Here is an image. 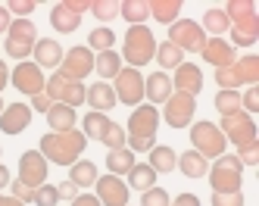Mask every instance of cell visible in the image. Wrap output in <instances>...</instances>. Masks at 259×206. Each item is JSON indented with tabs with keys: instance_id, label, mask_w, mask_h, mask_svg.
Masks as SVG:
<instances>
[{
	"instance_id": "cell-19",
	"label": "cell",
	"mask_w": 259,
	"mask_h": 206,
	"mask_svg": "<svg viewBox=\"0 0 259 206\" xmlns=\"http://www.w3.org/2000/svg\"><path fill=\"white\" fill-rule=\"evenodd\" d=\"M200 56H203L209 66H215V69H225V66H231V63L237 60L234 47L225 41V37H206V44H203Z\"/></svg>"
},
{
	"instance_id": "cell-5",
	"label": "cell",
	"mask_w": 259,
	"mask_h": 206,
	"mask_svg": "<svg viewBox=\"0 0 259 206\" xmlns=\"http://www.w3.org/2000/svg\"><path fill=\"white\" fill-rule=\"evenodd\" d=\"M215 85H222V91H237L240 85H259V56H237V60L225 69H215Z\"/></svg>"
},
{
	"instance_id": "cell-40",
	"label": "cell",
	"mask_w": 259,
	"mask_h": 206,
	"mask_svg": "<svg viewBox=\"0 0 259 206\" xmlns=\"http://www.w3.org/2000/svg\"><path fill=\"white\" fill-rule=\"evenodd\" d=\"M91 13H94L100 22H113L119 16V4L116 0H91Z\"/></svg>"
},
{
	"instance_id": "cell-54",
	"label": "cell",
	"mask_w": 259,
	"mask_h": 206,
	"mask_svg": "<svg viewBox=\"0 0 259 206\" xmlns=\"http://www.w3.org/2000/svg\"><path fill=\"white\" fill-rule=\"evenodd\" d=\"M10 181H13V178H10V169L0 162V191H4V187H10Z\"/></svg>"
},
{
	"instance_id": "cell-44",
	"label": "cell",
	"mask_w": 259,
	"mask_h": 206,
	"mask_svg": "<svg viewBox=\"0 0 259 206\" xmlns=\"http://www.w3.org/2000/svg\"><path fill=\"white\" fill-rule=\"evenodd\" d=\"M172 203V197L162 191V187H150V191H144V197H141V206H169Z\"/></svg>"
},
{
	"instance_id": "cell-52",
	"label": "cell",
	"mask_w": 259,
	"mask_h": 206,
	"mask_svg": "<svg viewBox=\"0 0 259 206\" xmlns=\"http://www.w3.org/2000/svg\"><path fill=\"white\" fill-rule=\"evenodd\" d=\"M10 25H13V19H10V10L0 4V34H7L10 31Z\"/></svg>"
},
{
	"instance_id": "cell-37",
	"label": "cell",
	"mask_w": 259,
	"mask_h": 206,
	"mask_svg": "<svg viewBox=\"0 0 259 206\" xmlns=\"http://www.w3.org/2000/svg\"><path fill=\"white\" fill-rule=\"evenodd\" d=\"M113 44H116V31L106 28V25H100V28H94L88 34V50L103 53V50H113Z\"/></svg>"
},
{
	"instance_id": "cell-39",
	"label": "cell",
	"mask_w": 259,
	"mask_h": 206,
	"mask_svg": "<svg viewBox=\"0 0 259 206\" xmlns=\"http://www.w3.org/2000/svg\"><path fill=\"white\" fill-rule=\"evenodd\" d=\"M100 144H103L106 150H122V147H125V128L116 125V122H109L106 131H103V138H100Z\"/></svg>"
},
{
	"instance_id": "cell-7",
	"label": "cell",
	"mask_w": 259,
	"mask_h": 206,
	"mask_svg": "<svg viewBox=\"0 0 259 206\" xmlns=\"http://www.w3.org/2000/svg\"><path fill=\"white\" fill-rule=\"evenodd\" d=\"M34 44H38V28H34V22L31 19H16L10 25V31H7V41H4L7 56L25 63L31 56V50H34Z\"/></svg>"
},
{
	"instance_id": "cell-21",
	"label": "cell",
	"mask_w": 259,
	"mask_h": 206,
	"mask_svg": "<svg viewBox=\"0 0 259 206\" xmlns=\"http://www.w3.org/2000/svg\"><path fill=\"white\" fill-rule=\"evenodd\" d=\"M172 88L181 91V94H191V97H197V94L203 91V72L197 63H181L175 69V78H172Z\"/></svg>"
},
{
	"instance_id": "cell-1",
	"label": "cell",
	"mask_w": 259,
	"mask_h": 206,
	"mask_svg": "<svg viewBox=\"0 0 259 206\" xmlns=\"http://www.w3.org/2000/svg\"><path fill=\"white\" fill-rule=\"evenodd\" d=\"M156 128H159V109L150 103H141L132 109L128 116V135H125V147L132 153H150L156 147Z\"/></svg>"
},
{
	"instance_id": "cell-56",
	"label": "cell",
	"mask_w": 259,
	"mask_h": 206,
	"mask_svg": "<svg viewBox=\"0 0 259 206\" xmlns=\"http://www.w3.org/2000/svg\"><path fill=\"white\" fill-rule=\"evenodd\" d=\"M0 112H4V100H0Z\"/></svg>"
},
{
	"instance_id": "cell-35",
	"label": "cell",
	"mask_w": 259,
	"mask_h": 206,
	"mask_svg": "<svg viewBox=\"0 0 259 206\" xmlns=\"http://www.w3.org/2000/svg\"><path fill=\"white\" fill-rule=\"evenodd\" d=\"M153 60L159 63V69H178V66L184 63V53H181L175 44L162 41V44H156V53H153Z\"/></svg>"
},
{
	"instance_id": "cell-33",
	"label": "cell",
	"mask_w": 259,
	"mask_h": 206,
	"mask_svg": "<svg viewBox=\"0 0 259 206\" xmlns=\"http://www.w3.org/2000/svg\"><path fill=\"white\" fill-rule=\"evenodd\" d=\"M106 169H109V175H116V178H122V175H128L135 169V153L128 147H122V150H109V156H106Z\"/></svg>"
},
{
	"instance_id": "cell-22",
	"label": "cell",
	"mask_w": 259,
	"mask_h": 206,
	"mask_svg": "<svg viewBox=\"0 0 259 206\" xmlns=\"http://www.w3.org/2000/svg\"><path fill=\"white\" fill-rule=\"evenodd\" d=\"M172 94H175V88H172V78L165 72H153L144 78V97H150V106L165 103Z\"/></svg>"
},
{
	"instance_id": "cell-51",
	"label": "cell",
	"mask_w": 259,
	"mask_h": 206,
	"mask_svg": "<svg viewBox=\"0 0 259 206\" xmlns=\"http://www.w3.org/2000/svg\"><path fill=\"white\" fill-rule=\"evenodd\" d=\"M72 206H100V200L94 194H78L75 200H72Z\"/></svg>"
},
{
	"instance_id": "cell-10",
	"label": "cell",
	"mask_w": 259,
	"mask_h": 206,
	"mask_svg": "<svg viewBox=\"0 0 259 206\" xmlns=\"http://www.w3.org/2000/svg\"><path fill=\"white\" fill-rule=\"evenodd\" d=\"M169 44H175L181 53H200L203 44H206V34L194 19H178V22L169 25Z\"/></svg>"
},
{
	"instance_id": "cell-26",
	"label": "cell",
	"mask_w": 259,
	"mask_h": 206,
	"mask_svg": "<svg viewBox=\"0 0 259 206\" xmlns=\"http://www.w3.org/2000/svg\"><path fill=\"white\" fill-rule=\"evenodd\" d=\"M94 72L100 75V81H109V78H116V75L122 72V56L116 50H103L94 56Z\"/></svg>"
},
{
	"instance_id": "cell-41",
	"label": "cell",
	"mask_w": 259,
	"mask_h": 206,
	"mask_svg": "<svg viewBox=\"0 0 259 206\" xmlns=\"http://www.w3.org/2000/svg\"><path fill=\"white\" fill-rule=\"evenodd\" d=\"M34 206H57L60 203V194H57V184H41L38 191H34Z\"/></svg>"
},
{
	"instance_id": "cell-9",
	"label": "cell",
	"mask_w": 259,
	"mask_h": 206,
	"mask_svg": "<svg viewBox=\"0 0 259 206\" xmlns=\"http://www.w3.org/2000/svg\"><path fill=\"white\" fill-rule=\"evenodd\" d=\"M44 94H47L53 103H66V106L75 109V106L84 103L88 88L81 81H75V78H66L63 72H53L50 78H47V85H44Z\"/></svg>"
},
{
	"instance_id": "cell-3",
	"label": "cell",
	"mask_w": 259,
	"mask_h": 206,
	"mask_svg": "<svg viewBox=\"0 0 259 206\" xmlns=\"http://www.w3.org/2000/svg\"><path fill=\"white\" fill-rule=\"evenodd\" d=\"M84 147H88V138L78 128H72V131H50V135H44L38 150L53 166H72V162H78Z\"/></svg>"
},
{
	"instance_id": "cell-11",
	"label": "cell",
	"mask_w": 259,
	"mask_h": 206,
	"mask_svg": "<svg viewBox=\"0 0 259 206\" xmlns=\"http://www.w3.org/2000/svg\"><path fill=\"white\" fill-rule=\"evenodd\" d=\"M219 131L225 135V141H234V147H244V144L259 141L256 122H253V116H247L244 109H240V112H231V116H222Z\"/></svg>"
},
{
	"instance_id": "cell-32",
	"label": "cell",
	"mask_w": 259,
	"mask_h": 206,
	"mask_svg": "<svg viewBox=\"0 0 259 206\" xmlns=\"http://www.w3.org/2000/svg\"><path fill=\"white\" fill-rule=\"evenodd\" d=\"M97 178H100V175H97V166H94V162H88V159H78V162H72V166H69V181L75 184L78 191H81V187H91Z\"/></svg>"
},
{
	"instance_id": "cell-47",
	"label": "cell",
	"mask_w": 259,
	"mask_h": 206,
	"mask_svg": "<svg viewBox=\"0 0 259 206\" xmlns=\"http://www.w3.org/2000/svg\"><path fill=\"white\" fill-rule=\"evenodd\" d=\"M212 206H244V194H212Z\"/></svg>"
},
{
	"instance_id": "cell-43",
	"label": "cell",
	"mask_w": 259,
	"mask_h": 206,
	"mask_svg": "<svg viewBox=\"0 0 259 206\" xmlns=\"http://www.w3.org/2000/svg\"><path fill=\"white\" fill-rule=\"evenodd\" d=\"M237 162L240 166H256L259 162V141H253V144H244V147H237Z\"/></svg>"
},
{
	"instance_id": "cell-57",
	"label": "cell",
	"mask_w": 259,
	"mask_h": 206,
	"mask_svg": "<svg viewBox=\"0 0 259 206\" xmlns=\"http://www.w3.org/2000/svg\"><path fill=\"white\" fill-rule=\"evenodd\" d=\"M169 206H172V203H169Z\"/></svg>"
},
{
	"instance_id": "cell-13",
	"label": "cell",
	"mask_w": 259,
	"mask_h": 206,
	"mask_svg": "<svg viewBox=\"0 0 259 206\" xmlns=\"http://www.w3.org/2000/svg\"><path fill=\"white\" fill-rule=\"evenodd\" d=\"M162 106H165V109H162L165 125H169V128H188V125L194 122V112H197V97L175 91Z\"/></svg>"
},
{
	"instance_id": "cell-29",
	"label": "cell",
	"mask_w": 259,
	"mask_h": 206,
	"mask_svg": "<svg viewBox=\"0 0 259 206\" xmlns=\"http://www.w3.org/2000/svg\"><path fill=\"white\" fill-rule=\"evenodd\" d=\"M153 169L156 175H165V172H175L178 169V153L172 147H153L150 150V162H147Z\"/></svg>"
},
{
	"instance_id": "cell-12",
	"label": "cell",
	"mask_w": 259,
	"mask_h": 206,
	"mask_svg": "<svg viewBox=\"0 0 259 206\" xmlns=\"http://www.w3.org/2000/svg\"><path fill=\"white\" fill-rule=\"evenodd\" d=\"M113 91H116V100L125 103V106H141L144 100V75L141 69H132V66H122V72L113 78Z\"/></svg>"
},
{
	"instance_id": "cell-8",
	"label": "cell",
	"mask_w": 259,
	"mask_h": 206,
	"mask_svg": "<svg viewBox=\"0 0 259 206\" xmlns=\"http://www.w3.org/2000/svg\"><path fill=\"white\" fill-rule=\"evenodd\" d=\"M188 138H191L197 153L206 156V159H219L222 153H225V147H228L225 135L219 131L215 122H191V135Z\"/></svg>"
},
{
	"instance_id": "cell-2",
	"label": "cell",
	"mask_w": 259,
	"mask_h": 206,
	"mask_svg": "<svg viewBox=\"0 0 259 206\" xmlns=\"http://www.w3.org/2000/svg\"><path fill=\"white\" fill-rule=\"evenodd\" d=\"M228 16V34H231V47H253L259 41V13L253 0H231V4L222 7Z\"/></svg>"
},
{
	"instance_id": "cell-42",
	"label": "cell",
	"mask_w": 259,
	"mask_h": 206,
	"mask_svg": "<svg viewBox=\"0 0 259 206\" xmlns=\"http://www.w3.org/2000/svg\"><path fill=\"white\" fill-rule=\"evenodd\" d=\"M240 109H244L247 116L259 112V85H253V88H247L244 94H240Z\"/></svg>"
},
{
	"instance_id": "cell-6",
	"label": "cell",
	"mask_w": 259,
	"mask_h": 206,
	"mask_svg": "<svg viewBox=\"0 0 259 206\" xmlns=\"http://www.w3.org/2000/svg\"><path fill=\"white\" fill-rule=\"evenodd\" d=\"M209 184L212 194H234L240 191V178H244V166L237 162L234 153H222L212 166H209Z\"/></svg>"
},
{
	"instance_id": "cell-50",
	"label": "cell",
	"mask_w": 259,
	"mask_h": 206,
	"mask_svg": "<svg viewBox=\"0 0 259 206\" xmlns=\"http://www.w3.org/2000/svg\"><path fill=\"white\" fill-rule=\"evenodd\" d=\"M172 206H200V197L197 194H178Z\"/></svg>"
},
{
	"instance_id": "cell-55",
	"label": "cell",
	"mask_w": 259,
	"mask_h": 206,
	"mask_svg": "<svg viewBox=\"0 0 259 206\" xmlns=\"http://www.w3.org/2000/svg\"><path fill=\"white\" fill-rule=\"evenodd\" d=\"M0 206H25V203H19L16 197H7V194H0Z\"/></svg>"
},
{
	"instance_id": "cell-30",
	"label": "cell",
	"mask_w": 259,
	"mask_h": 206,
	"mask_svg": "<svg viewBox=\"0 0 259 206\" xmlns=\"http://www.w3.org/2000/svg\"><path fill=\"white\" fill-rule=\"evenodd\" d=\"M119 16L128 25H144V19H150V0H122Z\"/></svg>"
},
{
	"instance_id": "cell-53",
	"label": "cell",
	"mask_w": 259,
	"mask_h": 206,
	"mask_svg": "<svg viewBox=\"0 0 259 206\" xmlns=\"http://www.w3.org/2000/svg\"><path fill=\"white\" fill-rule=\"evenodd\" d=\"M10 85V69H7V63L0 60V94H4V88Z\"/></svg>"
},
{
	"instance_id": "cell-17",
	"label": "cell",
	"mask_w": 259,
	"mask_h": 206,
	"mask_svg": "<svg viewBox=\"0 0 259 206\" xmlns=\"http://www.w3.org/2000/svg\"><path fill=\"white\" fill-rule=\"evenodd\" d=\"M94 187H97V200H100V206H128V184L122 181V178H116V175H103V178H97L94 181Z\"/></svg>"
},
{
	"instance_id": "cell-25",
	"label": "cell",
	"mask_w": 259,
	"mask_h": 206,
	"mask_svg": "<svg viewBox=\"0 0 259 206\" xmlns=\"http://www.w3.org/2000/svg\"><path fill=\"white\" fill-rule=\"evenodd\" d=\"M44 116H47V125H50V131H72V128H75V109H72V106H66V103H53L47 112H44Z\"/></svg>"
},
{
	"instance_id": "cell-38",
	"label": "cell",
	"mask_w": 259,
	"mask_h": 206,
	"mask_svg": "<svg viewBox=\"0 0 259 206\" xmlns=\"http://www.w3.org/2000/svg\"><path fill=\"white\" fill-rule=\"evenodd\" d=\"M212 103L222 116H231V112H240V94L237 91H219Z\"/></svg>"
},
{
	"instance_id": "cell-27",
	"label": "cell",
	"mask_w": 259,
	"mask_h": 206,
	"mask_svg": "<svg viewBox=\"0 0 259 206\" xmlns=\"http://www.w3.org/2000/svg\"><path fill=\"white\" fill-rule=\"evenodd\" d=\"M178 169H181L188 178H203V175L209 172V159L200 156L197 150H184V153L178 156Z\"/></svg>"
},
{
	"instance_id": "cell-34",
	"label": "cell",
	"mask_w": 259,
	"mask_h": 206,
	"mask_svg": "<svg viewBox=\"0 0 259 206\" xmlns=\"http://www.w3.org/2000/svg\"><path fill=\"white\" fill-rule=\"evenodd\" d=\"M200 28H203V34L222 37V34H228L231 22H228L225 10H206V13H203V22H200Z\"/></svg>"
},
{
	"instance_id": "cell-18",
	"label": "cell",
	"mask_w": 259,
	"mask_h": 206,
	"mask_svg": "<svg viewBox=\"0 0 259 206\" xmlns=\"http://www.w3.org/2000/svg\"><path fill=\"white\" fill-rule=\"evenodd\" d=\"M31 125V106L28 103H10L4 106V112H0V131L10 138L22 135V131Z\"/></svg>"
},
{
	"instance_id": "cell-16",
	"label": "cell",
	"mask_w": 259,
	"mask_h": 206,
	"mask_svg": "<svg viewBox=\"0 0 259 206\" xmlns=\"http://www.w3.org/2000/svg\"><path fill=\"white\" fill-rule=\"evenodd\" d=\"M10 81H13V88L16 91H22V94H28V97H34V94H41L44 91V85H47V78H44V72L34 66V63H19L13 72H10Z\"/></svg>"
},
{
	"instance_id": "cell-4",
	"label": "cell",
	"mask_w": 259,
	"mask_h": 206,
	"mask_svg": "<svg viewBox=\"0 0 259 206\" xmlns=\"http://www.w3.org/2000/svg\"><path fill=\"white\" fill-rule=\"evenodd\" d=\"M156 53V37L147 25H128L125 31V44H122V63H128L132 69H141L147 63H153Z\"/></svg>"
},
{
	"instance_id": "cell-20",
	"label": "cell",
	"mask_w": 259,
	"mask_h": 206,
	"mask_svg": "<svg viewBox=\"0 0 259 206\" xmlns=\"http://www.w3.org/2000/svg\"><path fill=\"white\" fill-rule=\"evenodd\" d=\"M63 47H60V41H53V37H38V44H34V50H31V56H34V66H38L41 72L44 69H53L57 72L60 69V63H63Z\"/></svg>"
},
{
	"instance_id": "cell-28",
	"label": "cell",
	"mask_w": 259,
	"mask_h": 206,
	"mask_svg": "<svg viewBox=\"0 0 259 206\" xmlns=\"http://www.w3.org/2000/svg\"><path fill=\"white\" fill-rule=\"evenodd\" d=\"M181 10H184L181 0H150V16L156 19V22H162V25L178 22Z\"/></svg>"
},
{
	"instance_id": "cell-49",
	"label": "cell",
	"mask_w": 259,
	"mask_h": 206,
	"mask_svg": "<svg viewBox=\"0 0 259 206\" xmlns=\"http://www.w3.org/2000/svg\"><path fill=\"white\" fill-rule=\"evenodd\" d=\"M53 106V100L47 97V94L41 91V94H34V97H31V109H38V112H47Z\"/></svg>"
},
{
	"instance_id": "cell-15",
	"label": "cell",
	"mask_w": 259,
	"mask_h": 206,
	"mask_svg": "<svg viewBox=\"0 0 259 206\" xmlns=\"http://www.w3.org/2000/svg\"><path fill=\"white\" fill-rule=\"evenodd\" d=\"M47 159L41 156V150H25V153L19 156V178L16 181H22L28 184L31 191H38L41 184H47Z\"/></svg>"
},
{
	"instance_id": "cell-14",
	"label": "cell",
	"mask_w": 259,
	"mask_h": 206,
	"mask_svg": "<svg viewBox=\"0 0 259 206\" xmlns=\"http://www.w3.org/2000/svg\"><path fill=\"white\" fill-rule=\"evenodd\" d=\"M57 72H63L66 78H75V81H84L91 72H94V53H91L88 47H69L66 53H63V63H60V69Z\"/></svg>"
},
{
	"instance_id": "cell-31",
	"label": "cell",
	"mask_w": 259,
	"mask_h": 206,
	"mask_svg": "<svg viewBox=\"0 0 259 206\" xmlns=\"http://www.w3.org/2000/svg\"><path fill=\"white\" fill-rule=\"evenodd\" d=\"M125 184H128V191L135 187V191L144 194V191H150V187H156V172L147 162H135V169L128 172V181Z\"/></svg>"
},
{
	"instance_id": "cell-36",
	"label": "cell",
	"mask_w": 259,
	"mask_h": 206,
	"mask_svg": "<svg viewBox=\"0 0 259 206\" xmlns=\"http://www.w3.org/2000/svg\"><path fill=\"white\" fill-rule=\"evenodd\" d=\"M109 122H113V119H109L106 112H94V109H91L88 116H84V122H81V135H84V138H94V141H100Z\"/></svg>"
},
{
	"instance_id": "cell-45",
	"label": "cell",
	"mask_w": 259,
	"mask_h": 206,
	"mask_svg": "<svg viewBox=\"0 0 259 206\" xmlns=\"http://www.w3.org/2000/svg\"><path fill=\"white\" fill-rule=\"evenodd\" d=\"M10 197H16L19 203H31L34 200V191L28 184H22V181H10Z\"/></svg>"
},
{
	"instance_id": "cell-48",
	"label": "cell",
	"mask_w": 259,
	"mask_h": 206,
	"mask_svg": "<svg viewBox=\"0 0 259 206\" xmlns=\"http://www.w3.org/2000/svg\"><path fill=\"white\" fill-rule=\"evenodd\" d=\"M57 194H60V200H75L78 197V187L75 184H72V181H63V184H57Z\"/></svg>"
},
{
	"instance_id": "cell-24",
	"label": "cell",
	"mask_w": 259,
	"mask_h": 206,
	"mask_svg": "<svg viewBox=\"0 0 259 206\" xmlns=\"http://www.w3.org/2000/svg\"><path fill=\"white\" fill-rule=\"evenodd\" d=\"M84 100L91 103V109L94 112H106V109H113L119 100H116V91L113 85H106V81H97V85H91L88 94H84Z\"/></svg>"
},
{
	"instance_id": "cell-23",
	"label": "cell",
	"mask_w": 259,
	"mask_h": 206,
	"mask_svg": "<svg viewBox=\"0 0 259 206\" xmlns=\"http://www.w3.org/2000/svg\"><path fill=\"white\" fill-rule=\"evenodd\" d=\"M50 25H53V31H60V34H72V31H78V25H81V13L69 10L60 0V4H53V10H50Z\"/></svg>"
},
{
	"instance_id": "cell-46",
	"label": "cell",
	"mask_w": 259,
	"mask_h": 206,
	"mask_svg": "<svg viewBox=\"0 0 259 206\" xmlns=\"http://www.w3.org/2000/svg\"><path fill=\"white\" fill-rule=\"evenodd\" d=\"M34 7H38L34 0H10V4H7V10H10V13H16L19 19H28V13H31Z\"/></svg>"
}]
</instances>
